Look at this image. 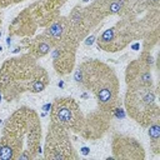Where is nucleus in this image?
<instances>
[{
    "instance_id": "6e6552de",
    "label": "nucleus",
    "mask_w": 160,
    "mask_h": 160,
    "mask_svg": "<svg viewBox=\"0 0 160 160\" xmlns=\"http://www.w3.org/2000/svg\"><path fill=\"white\" fill-rule=\"evenodd\" d=\"M152 58L145 52L141 59L131 61L126 68V84L129 88H149L152 86V75L150 66Z\"/></svg>"
},
{
    "instance_id": "39448f33",
    "label": "nucleus",
    "mask_w": 160,
    "mask_h": 160,
    "mask_svg": "<svg viewBox=\"0 0 160 160\" xmlns=\"http://www.w3.org/2000/svg\"><path fill=\"white\" fill-rule=\"evenodd\" d=\"M136 24L124 19L110 29H106L98 40L99 48L105 51H118L136 36Z\"/></svg>"
},
{
    "instance_id": "f03ea898",
    "label": "nucleus",
    "mask_w": 160,
    "mask_h": 160,
    "mask_svg": "<svg viewBox=\"0 0 160 160\" xmlns=\"http://www.w3.org/2000/svg\"><path fill=\"white\" fill-rule=\"evenodd\" d=\"M76 81L91 90L102 108H112L118 100L119 81L114 70L98 60H89L76 71Z\"/></svg>"
},
{
    "instance_id": "20e7f679",
    "label": "nucleus",
    "mask_w": 160,
    "mask_h": 160,
    "mask_svg": "<svg viewBox=\"0 0 160 160\" xmlns=\"http://www.w3.org/2000/svg\"><path fill=\"white\" fill-rule=\"evenodd\" d=\"M126 111L135 121L148 126L159 119V106L156 104V92L152 86L129 88L125 96Z\"/></svg>"
},
{
    "instance_id": "f257e3e1",
    "label": "nucleus",
    "mask_w": 160,
    "mask_h": 160,
    "mask_svg": "<svg viewBox=\"0 0 160 160\" xmlns=\"http://www.w3.org/2000/svg\"><path fill=\"white\" fill-rule=\"evenodd\" d=\"M41 126L34 110L21 108L8 120L0 141V159H28L24 150V139H26L32 154L40 152L39 140Z\"/></svg>"
},
{
    "instance_id": "4468645a",
    "label": "nucleus",
    "mask_w": 160,
    "mask_h": 160,
    "mask_svg": "<svg viewBox=\"0 0 160 160\" xmlns=\"http://www.w3.org/2000/svg\"><path fill=\"white\" fill-rule=\"evenodd\" d=\"M1 50H2V48H1V46H0V51H1Z\"/></svg>"
},
{
    "instance_id": "423d86ee",
    "label": "nucleus",
    "mask_w": 160,
    "mask_h": 160,
    "mask_svg": "<svg viewBox=\"0 0 160 160\" xmlns=\"http://www.w3.org/2000/svg\"><path fill=\"white\" fill-rule=\"evenodd\" d=\"M51 118L52 122L60 125L66 130L80 131L81 128V111L76 101L71 98L56 99L54 105H51Z\"/></svg>"
},
{
    "instance_id": "7ed1b4c3",
    "label": "nucleus",
    "mask_w": 160,
    "mask_h": 160,
    "mask_svg": "<svg viewBox=\"0 0 160 160\" xmlns=\"http://www.w3.org/2000/svg\"><path fill=\"white\" fill-rule=\"evenodd\" d=\"M46 72L42 68L36 66L31 56L14 58L6 61L0 71V86L8 99L14 92L30 90L32 84Z\"/></svg>"
},
{
    "instance_id": "ddd939ff",
    "label": "nucleus",
    "mask_w": 160,
    "mask_h": 160,
    "mask_svg": "<svg viewBox=\"0 0 160 160\" xmlns=\"http://www.w3.org/2000/svg\"><path fill=\"white\" fill-rule=\"evenodd\" d=\"M88 152H89V151H88V149H86V148H84V149H82V154H88Z\"/></svg>"
},
{
    "instance_id": "9d476101",
    "label": "nucleus",
    "mask_w": 160,
    "mask_h": 160,
    "mask_svg": "<svg viewBox=\"0 0 160 160\" xmlns=\"http://www.w3.org/2000/svg\"><path fill=\"white\" fill-rule=\"evenodd\" d=\"M112 151L115 158L119 159H144L145 156L142 146L136 141V139L125 135H116L114 138Z\"/></svg>"
},
{
    "instance_id": "9b49d317",
    "label": "nucleus",
    "mask_w": 160,
    "mask_h": 160,
    "mask_svg": "<svg viewBox=\"0 0 160 160\" xmlns=\"http://www.w3.org/2000/svg\"><path fill=\"white\" fill-rule=\"evenodd\" d=\"M149 125H150L149 126L150 146L154 150V152L159 154V150H160V125H159V119L154 120Z\"/></svg>"
},
{
    "instance_id": "1a4fd4ad",
    "label": "nucleus",
    "mask_w": 160,
    "mask_h": 160,
    "mask_svg": "<svg viewBox=\"0 0 160 160\" xmlns=\"http://www.w3.org/2000/svg\"><path fill=\"white\" fill-rule=\"evenodd\" d=\"M75 39L68 38L62 41L58 42L56 49L52 51V62L54 68L59 74L70 72L74 66V58H75V46L72 41Z\"/></svg>"
},
{
    "instance_id": "f8f14e48",
    "label": "nucleus",
    "mask_w": 160,
    "mask_h": 160,
    "mask_svg": "<svg viewBox=\"0 0 160 160\" xmlns=\"http://www.w3.org/2000/svg\"><path fill=\"white\" fill-rule=\"evenodd\" d=\"M50 48H51V42H49L48 40H44V39H40V40L38 39L36 45L31 50V54L34 56H36V58L44 56V55H46L50 51Z\"/></svg>"
},
{
    "instance_id": "0eeeda50",
    "label": "nucleus",
    "mask_w": 160,
    "mask_h": 160,
    "mask_svg": "<svg viewBox=\"0 0 160 160\" xmlns=\"http://www.w3.org/2000/svg\"><path fill=\"white\" fill-rule=\"evenodd\" d=\"M46 159H69L75 158L72 155V148L66 132V129L52 122L49 125V132L45 146Z\"/></svg>"
},
{
    "instance_id": "2eb2a0df",
    "label": "nucleus",
    "mask_w": 160,
    "mask_h": 160,
    "mask_svg": "<svg viewBox=\"0 0 160 160\" xmlns=\"http://www.w3.org/2000/svg\"><path fill=\"white\" fill-rule=\"evenodd\" d=\"M14 1H21V0H14Z\"/></svg>"
}]
</instances>
